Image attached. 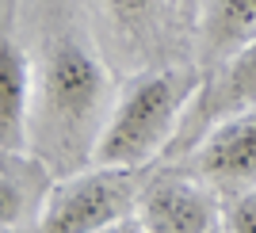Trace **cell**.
<instances>
[{
	"instance_id": "1",
	"label": "cell",
	"mask_w": 256,
	"mask_h": 233,
	"mask_svg": "<svg viewBox=\"0 0 256 233\" xmlns=\"http://www.w3.org/2000/svg\"><path fill=\"white\" fill-rule=\"evenodd\" d=\"M111 100V76L96 50L80 34H58L42 62L34 111H38V157L69 164L76 142H92L104 130V107Z\"/></svg>"
},
{
	"instance_id": "2",
	"label": "cell",
	"mask_w": 256,
	"mask_h": 233,
	"mask_svg": "<svg viewBox=\"0 0 256 233\" xmlns=\"http://www.w3.org/2000/svg\"><path fill=\"white\" fill-rule=\"evenodd\" d=\"M199 92V73L192 69H153L138 73L118 92L111 115L96 138V164H126L142 168L146 160L172 142L184 126L188 104Z\"/></svg>"
},
{
	"instance_id": "3",
	"label": "cell",
	"mask_w": 256,
	"mask_h": 233,
	"mask_svg": "<svg viewBox=\"0 0 256 233\" xmlns=\"http://www.w3.org/2000/svg\"><path fill=\"white\" fill-rule=\"evenodd\" d=\"M138 168L96 164L54 180L34 233H100L138 210Z\"/></svg>"
},
{
	"instance_id": "4",
	"label": "cell",
	"mask_w": 256,
	"mask_h": 233,
	"mask_svg": "<svg viewBox=\"0 0 256 233\" xmlns=\"http://www.w3.org/2000/svg\"><path fill=\"white\" fill-rule=\"evenodd\" d=\"M134 214L146 233H210L218 226V199L203 176L157 172L142 184Z\"/></svg>"
},
{
	"instance_id": "5",
	"label": "cell",
	"mask_w": 256,
	"mask_h": 233,
	"mask_svg": "<svg viewBox=\"0 0 256 233\" xmlns=\"http://www.w3.org/2000/svg\"><path fill=\"white\" fill-rule=\"evenodd\" d=\"M192 172L218 191H245L256 184V107L218 118L192 153Z\"/></svg>"
},
{
	"instance_id": "6",
	"label": "cell",
	"mask_w": 256,
	"mask_h": 233,
	"mask_svg": "<svg viewBox=\"0 0 256 233\" xmlns=\"http://www.w3.org/2000/svg\"><path fill=\"white\" fill-rule=\"evenodd\" d=\"M203 96V104L188 111L180 126V149L192 146V134L214 118H226V115H237V111H245V107H256V38L245 46V50H237L230 62L222 65V73L218 80H210L206 88H199Z\"/></svg>"
},
{
	"instance_id": "7",
	"label": "cell",
	"mask_w": 256,
	"mask_h": 233,
	"mask_svg": "<svg viewBox=\"0 0 256 233\" xmlns=\"http://www.w3.org/2000/svg\"><path fill=\"white\" fill-rule=\"evenodd\" d=\"M31 107H34V73L23 46L8 31L0 34V146L4 153H23L31 134Z\"/></svg>"
},
{
	"instance_id": "8",
	"label": "cell",
	"mask_w": 256,
	"mask_h": 233,
	"mask_svg": "<svg viewBox=\"0 0 256 233\" xmlns=\"http://www.w3.org/2000/svg\"><path fill=\"white\" fill-rule=\"evenodd\" d=\"M256 38V0H206L199 23V62L203 69H222L237 50Z\"/></svg>"
},
{
	"instance_id": "9",
	"label": "cell",
	"mask_w": 256,
	"mask_h": 233,
	"mask_svg": "<svg viewBox=\"0 0 256 233\" xmlns=\"http://www.w3.org/2000/svg\"><path fill=\"white\" fill-rule=\"evenodd\" d=\"M54 180L46 172V160L23 157V153H4V176H0V218H4V230L27 222L46 206V195H50Z\"/></svg>"
},
{
	"instance_id": "10",
	"label": "cell",
	"mask_w": 256,
	"mask_h": 233,
	"mask_svg": "<svg viewBox=\"0 0 256 233\" xmlns=\"http://www.w3.org/2000/svg\"><path fill=\"white\" fill-rule=\"evenodd\" d=\"M222 226L226 233H256V184L230 199V206L222 210Z\"/></svg>"
},
{
	"instance_id": "11",
	"label": "cell",
	"mask_w": 256,
	"mask_h": 233,
	"mask_svg": "<svg viewBox=\"0 0 256 233\" xmlns=\"http://www.w3.org/2000/svg\"><path fill=\"white\" fill-rule=\"evenodd\" d=\"M160 0H104V8L115 16L118 27H138L146 16H153L157 12Z\"/></svg>"
},
{
	"instance_id": "12",
	"label": "cell",
	"mask_w": 256,
	"mask_h": 233,
	"mask_svg": "<svg viewBox=\"0 0 256 233\" xmlns=\"http://www.w3.org/2000/svg\"><path fill=\"white\" fill-rule=\"evenodd\" d=\"M100 233H146V226H142L138 214H130V218H122V222H115V226H104Z\"/></svg>"
},
{
	"instance_id": "13",
	"label": "cell",
	"mask_w": 256,
	"mask_h": 233,
	"mask_svg": "<svg viewBox=\"0 0 256 233\" xmlns=\"http://www.w3.org/2000/svg\"><path fill=\"white\" fill-rule=\"evenodd\" d=\"M210 233H226V230H218V226H214V230H210Z\"/></svg>"
},
{
	"instance_id": "14",
	"label": "cell",
	"mask_w": 256,
	"mask_h": 233,
	"mask_svg": "<svg viewBox=\"0 0 256 233\" xmlns=\"http://www.w3.org/2000/svg\"><path fill=\"white\" fill-rule=\"evenodd\" d=\"M8 233H12V230H8Z\"/></svg>"
}]
</instances>
